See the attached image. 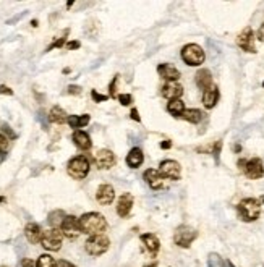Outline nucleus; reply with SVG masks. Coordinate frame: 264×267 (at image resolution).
Listing matches in <instances>:
<instances>
[{
	"mask_svg": "<svg viewBox=\"0 0 264 267\" xmlns=\"http://www.w3.org/2000/svg\"><path fill=\"white\" fill-rule=\"evenodd\" d=\"M42 233H44L42 232V228L34 222H30L25 227V236H26V240L31 243V245H37V243H41Z\"/></svg>",
	"mask_w": 264,
	"mask_h": 267,
	"instance_id": "18",
	"label": "nucleus"
},
{
	"mask_svg": "<svg viewBox=\"0 0 264 267\" xmlns=\"http://www.w3.org/2000/svg\"><path fill=\"white\" fill-rule=\"evenodd\" d=\"M157 73H159V76L167 83L179 81L180 78V71L177 70V67L172 65V63H161V65L157 67Z\"/></svg>",
	"mask_w": 264,
	"mask_h": 267,
	"instance_id": "14",
	"label": "nucleus"
},
{
	"mask_svg": "<svg viewBox=\"0 0 264 267\" xmlns=\"http://www.w3.org/2000/svg\"><path fill=\"white\" fill-rule=\"evenodd\" d=\"M217 100H219V87L217 86H211L208 91L203 92V104L206 109H214Z\"/></svg>",
	"mask_w": 264,
	"mask_h": 267,
	"instance_id": "23",
	"label": "nucleus"
},
{
	"mask_svg": "<svg viewBox=\"0 0 264 267\" xmlns=\"http://www.w3.org/2000/svg\"><path fill=\"white\" fill-rule=\"evenodd\" d=\"M208 267H225V262L217 252H211L208 256Z\"/></svg>",
	"mask_w": 264,
	"mask_h": 267,
	"instance_id": "30",
	"label": "nucleus"
},
{
	"mask_svg": "<svg viewBox=\"0 0 264 267\" xmlns=\"http://www.w3.org/2000/svg\"><path fill=\"white\" fill-rule=\"evenodd\" d=\"M60 230L64 233V236H66L68 240H75V238H78L83 233L80 227V218H76L75 216H66Z\"/></svg>",
	"mask_w": 264,
	"mask_h": 267,
	"instance_id": "9",
	"label": "nucleus"
},
{
	"mask_svg": "<svg viewBox=\"0 0 264 267\" xmlns=\"http://www.w3.org/2000/svg\"><path fill=\"white\" fill-rule=\"evenodd\" d=\"M117 99H118V102L122 105H130L133 102V97H132V94H118L117 96Z\"/></svg>",
	"mask_w": 264,
	"mask_h": 267,
	"instance_id": "31",
	"label": "nucleus"
},
{
	"mask_svg": "<svg viewBox=\"0 0 264 267\" xmlns=\"http://www.w3.org/2000/svg\"><path fill=\"white\" fill-rule=\"evenodd\" d=\"M89 168L91 165H89V160L86 159V155H76V157L71 159L68 165H66V172L75 180H83L88 177Z\"/></svg>",
	"mask_w": 264,
	"mask_h": 267,
	"instance_id": "4",
	"label": "nucleus"
},
{
	"mask_svg": "<svg viewBox=\"0 0 264 267\" xmlns=\"http://www.w3.org/2000/svg\"><path fill=\"white\" fill-rule=\"evenodd\" d=\"M68 94H75V96H78V94H81V87L80 86H68Z\"/></svg>",
	"mask_w": 264,
	"mask_h": 267,
	"instance_id": "37",
	"label": "nucleus"
},
{
	"mask_svg": "<svg viewBox=\"0 0 264 267\" xmlns=\"http://www.w3.org/2000/svg\"><path fill=\"white\" fill-rule=\"evenodd\" d=\"M62 241H64V233L60 228H50L42 233L41 245L47 251H59L62 248Z\"/></svg>",
	"mask_w": 264,
	"mask_h": 267,
	"instance_id": "7",
	"label": "nucleus"
},
{
	"mask_svg": "<svg viewBox=\"0 0 264 267\" xmlns=\"http://www.w3.org/2000/svg\"><path fill=\"white\" fill-rule=\"evenodd\" d=\"M80 227H81V232L89 236L100 235V233L107 228V220H105V217L99 212H88L80 217Z\"/></svg>",
	"mask_w": 264,
	"mask_h": 267,
	"instance_id": "1",
	"label": "nucleus"
},
{
	"mask_svg": "<svg viewBox=\"0 0 264 267\" xmlns=\"http://www.w3.org/2000/svg\"><path fill=\"white\" fill-rule=\"evenodd\" d=\"M89 120H91V117L88 114H84V115H68V123L71 128H75V131L78 130V128H83V126H86L89 123Z\"/></svg>",
	"mask_w": 264,
	"mask_h": 267,
	"instance_id": "25",
	"label": "nucleus"
},
{
	"mask_svg": "<svg viewBox=\"0 0 264 267\" xmlns=\"http://www.w3.org/2000/svg\"><path fill=\"white\" fill-rule=\"evenodd\" d=\"M65 212L64 211H52L50 214H49V217H47V222H49V225L52 227V228H60L62 227V223H64V220H65Z\"/></svg>",
	"mask_w": 264,
	"mask_h": 267,
	"instance_id": "27",
	"label": "nucleus"
},
{
	"mask_svg": "<svg viewBox=\"0 0 264 267\" xmlns=\"http://www.w3.org/2000/svg\"><path fill=\"white\" fill-rule=\"evenodd\" d=\"M81 44L78 41H71V42H66V49L68 50H73V49H80Z\"/></svg>",
	"mask_w": 264,
	"mask_h": 267,
	"instance_id": "39",
	"label": "nucleus"
},
{
	"mask_svg": "<svg viewBox=\"0 0 264 267\" xmlns=\"http://www.w3.org/2000/svg\"><path fill=\"white\" fill-rule=\"evenodd\" d=\"M143 178H145V182L151 189H161L164 186V177H162L159 170L156 168H148L146 172L143 173Z\"/></svg>",
	"mask_w": 264,
	"mask_h": 267,
	"instance_id": "13",
	"label": "nucleus"
},
{
	"mask_svg": "<svg viewBox=\"0 0 264 267\" xmlns=\"http://www.w3.org/2000/svg\"><path fill=\"white\" fill-rule=\"evenodd\" d=\"M5 202V196H0V204Z\"/></svg>",
	"mask_w": 264,
	"mask_h": 267,
	"instance_id": "46",
	"label": "nucleus"
},
{
	"mask_svg": "<svg viewBox=\"0 0 264 267\" xmlns=\"http://www.w3.org/2000/svg\"><path fill=\"white\" fill-rule=\"evenodd\" d=\"M185 104L182 99H175V100H169V104H167V112H169L170 115L174 117H182L185 112Z\"/></svg>",
	"mask_w": 264,
	"mask_h": 267,
	"instance_id": "26",
	"label": "nucleus"
},
{
	"mask_svg": "<svg viewBox=\"0 0 264 267\" xmlns=\"http://www.w3.org/2000/svg\"><path fill=\"white\" fill-rule=\"evenodd\" d=\"M256 37L259 39L261 42H264V23L259 26V29H258V34H256Z\"/></svg>",
	"mask_w": 264,
	"mask_h": 267,
	"instance_id": "42",
	"label": "nucleus"
},
{
	"mask_svg": "<svg viewBox=\"0 0 264 267\" xmlns=\"http://www.w3.org/2000/svg\"><path fill=\"white\" fill-rule=\"evenodd\" d=\"M145 267H157V262H152V264H148Z\"/></svg>",
	"mask_w": 264,
	"mask_h": 267,
	"instance_id": "45",
	"label": "nucleus"
},
{
	"mask_svg": "<svg viewBox=\"0 0 264 267\" xmlns=\"http://www.w3.org/2000/svg\"><path fill=\"white\" fill-rule=\"evenodd\" d=\"M237 44L242 50L248 52V53H256V46H254V33L251 28H245L242 33L238 34L237 37Z\"/></svg>",
	"mask_w": 264,
	"mask_h": 267,
	"instance_id": "12",
	"label": "nucleus"
},
{
	"mask_svg": "<svg viewBox=\"0 0 264 267\" xmlns=\"http://www.w3.org/2000/svg\"><path fill=\"white\" fill-rule=\"evenodd\" d=\"M182 94H183V86L179 84L177 81H172V83H165L162 86V96L169 100H175V99H180Z\"/></svg>",
	"mask_w": 264,
	"mask_h": 267,
	"instance_id": "16",
	"label": "nucleus"
},
{
	"mask_svg": "<svg viewBox=\"0 0 264 267\" xmlns=\"http://www.w3.org/2000/svg\"><path fill=\"white\" fill-rule=\"evenodd\" d=\"M227 267H235V266L232 264V262H230V261H229V262H227Z\"/></svg>",
	"mask_w": 264,
	"mask_h": 267,
	"instance_id": "47",
	"label": "nucleus"
},
{
	"mask_svg": "<svg viewBox=\"0 0 264 267\" xmlns=\"http://www.w3.org/2000/svg\"><path fill=\"white\" fill-rule=\"evenodd\" d=\"M237 212L240 220L254 222L256 218H259V214H261V204H259L258 199L247 198L243 201H240V204L237 206Z\"/></svg>",
	"mask_w": 264,
	"mask_h": 267,
	"instance_id": "2",
	"label": "nucleus"
},
{
	"mask_svg": "<svg viewBox=\"0 0 264 267\" xmlns=\"http://www.w3.org/2000/svg\"><path fill=\"white\" fill-rule=\"evenodd\" d=\"M130 115H132V118L135 120V121H140V120H141V118H140V114H138L136 109H132V114H130Z\"/></svg>",
	"mask_w": 264,
	"mask_h": 267,
	"instance_id": "43",
	"label": "nucleus"
},
{
	"mask_svg": "<svg viewBox=\"0 0 264 267\" xmlns=\"http://www.w3.org/2000/svg\"><path fill=\"white\" fill-rule=\"evenodd\" d=\"M263 86H264V83H263Z\"/></svg>",
	"mask_w": 264,
	"mask_h": 267,
	"instance_id": "50",
	"label": "nucleus"
},
{
	"mask_svg": "<svg viewBox=\"0 0 264 267\" xmlns=\"http://www.w3.org/2000/svg\"><path fill=\"white\" fill-rule=\"evenodd\" d=\"M115 162H117V157H115V154L109 149H99L98 152L94 154V164L99 170L112 168Z\"/></svg>",
	"mask_w": 264,
	"mask_h": 267,
	"instance_id": "10",
	"label": "nucleus"
},
{
	"mask_svg": "<svg viewBox=\"0 0 264 267\" xmlns=\"http://www.w3.org/2000/svg\"><path fill=\"white\" fill-rule=\"evenodd\" d=\"M133 194L132 193H123L122 196L118 198V201H117V214L120 217H127L130 211H132V207H133Z\"/></svg>",
	"mask_w": 264,
	"mask_h": 267,
	"instance_id": "17",
	"label": "nucleus"
},
{
	"mask_svg": "<svg viewBox=\"0 0 264 267\" xmlns=\"http://www.w3.org/2000/svg\"><path fill=\"white\" fill-rule=\"evenodd\" d=\"M109 246H110V240L104 235V233H100V235H93L88 238V241H86V245H84V250L89 256L96 257V256L104 254V252L109 250Z\"/></svg>",
	"mask_w": 264,
	"mask_h": 267,
	"instance_id": "6",
	"label": "nucleus"
},
{
	"mask_svg": "<svg viewBox=\"0 0 264 267\" xmlns=\"http://www.w3.org/2000/svg\"><path fill=\"white\" fill-rule=\"evenodd\" d=\"M64 44H65V37H60V39H57V41H54V42L50 44L49 47H47V52H49V50H52V49H55V47H62V46H64Z\"/></svg>",
	"mask_w": 264,
	"mask_h": 267,
	"instance_id": "35",
	"label": "nucleus"
},
{
	"mask_svg": "<svg viewBox=\"0 0 264 267\" xmlns=\"http://www.w3.org/2000/svg\"><path fill=\"white\" fill-rule=\"evenodd\" d=\"M0 94H7V96H12L13 94V91L10 89L8 86H0Z\"/></svg>",
	"mask_w": 264,
	"mask_h": 267,
	"instance_id": "40",
	"label": "nucleus"
},
{
	"mask_svg": "<svg viewBox=\"0 0 264 267\" xmlns=\"http://www.w3.org/2000/svg\"><path fill=\"white\" fill-rule=\"evenodd\" d=\"M57 261L50 254H41L39 259L36 261V267H55Z\"/></svg>",
	"mask_w": 264,
	"mask_h": 267,
	"instance_id": "29",
	"label": "nucleus"
},
{
	"mask_svg": "<svg viewBox=\"0 0 264 267\" xmlns=\"http://www.w3.org/2000/svg\"><path fill=\"white\" fill-rule=\"evenodd\" d=\"M198 232L190 225H180L174 233V243L180 248H190L191 243L196 240Z\"/></svg>",
	"mask_w": 264,
	"mask_h": 267,
	"instance_id": "8",
	"label": "nucleus"
},
{
	"mask_svg": "<svg viewBox=\"0 0 264 267\" xmlns=\"http://www.w3.org/2000/svg\"><path fill=\"white\" fill-rule=\"evenodd\" d=\"M238 167L248 178H251V180H259L264 177V164L259 157H253L249 160L240 159Z\"/></svg>",
	"mask_w": 264,
	"mask_h": 267,
	"instance_id": "5",
	"label": "nucleus"
},
{
	"mask_svg": "<svg viewBox=\"0 0 264 267\" xmlns=\"http://www.w3.org/2000/svg\"><path fill=\"white\" fill-rule=\"evenodd\" d=\"M0 267H5V266H0Z\"/></svg>",
	"mask_w": 264,
	"mask_h": 267,
	"instance_id": "49",
	"label": "nucleus"
},
{
	"mask_svg": "<svg viewBox=\"0 0 264 267\" xmlns=\"http://www.w3.org/2000/svg\"><path fill=\"white\" fill-rule=\"evenodd\" d=\"M8 148V138L5 134H0V152H5Z\"/></svg>",
	"mask_w": 264,
	"mask_h": 267,
	"instance_id": "34",
	"label": "nucleus"
},
{
	"mask_svg": "<svg viewBox=\"0 0 264 267\" xmlns=\"http://www.w3.org/2000/svg\"><path fill=\"white\" fill-rule=\"evenodd\" d=\"M220 149H222V141H217V143L214 144V150H213V154H214V159H215V162L219 164V155H220Z\"/></svg>",
	"mask_w": 264,
	"mask_h": 267,
	"instance_id": "33",
	"label": "nucleus"
},
{
	"mask_svg": "<svg viewBox=\"0 0 264 267\" xmlns=\"http://www.w3.org/2000/svg\"><path fill=\"white\" fill-rule=\"evenodd\" d=\"M49 121L55 125H64L68 121V115H66V112L62 109V107L54 105L49 112Z\"/></svg>",
	"mask_w": 264,
	"mask_h": 267,
	"instance_id": "24",
	"label": "nucleus"
},
{
	"mask_svg": "<svg viewBox=\"0 0 264 267\" xmlns=\"http://www.w3.org/2000/svg\"><path fill=\"white\" fill-rule=\"evenodd\" d=\"M96 199H98V202L102 204V206H109V204L115 199L114 186H110V184H107V183L100 184V186L98 188V193H96Z\"/></svg>",
	"mask_w": 264,
	"mask_h": 267,
	"instance_id": "15",
	"label": "nucleus"
},
{
	"mask_svg": "<svg viewBox=\"0 0 264 267\" xmlns=\"http://www.w3.org/2000/svg\"><path fill=\"white\" fill-rule=\"evenodd\" d=\"M21 266L23 267H36V262L33 259H23L21 261Z\"/></svg>",
	"mask_w": 264,
	"mask_h": 267,
	"instance_id": "41",
	"label": "nucleus"
},
{
	"mask_svg": "<svg viewBox=\"0 0 264 267\" xmlns=\"http://www.w3.org/2000/svg\"><path fill=\"white\" fill-rule=\"evenodd\" d=\"M71 139H73L76 148L81 149V150H89L91 146H93V141H91L89 134L83 130H76L73 136H71Z\"/></svg>",
	"mask_w": 264,
	"mask_h": 267,
	"instance_id": "20",
	"label": "nucleus"
},
{
	"mask_svg": "<svg viewBox=\"0 0 264 267\" xmlns=\"http://www.w3.org/2000/svg\"><path fill=\"white\" fill-rule=\"evenodd\" d=\"M263 202H264V196H263Z\"/></svg>",
	"mask_w": 264,
	"mask_h": 267,
	"instance_id": "48",
	"label": "nucleus"
},
{
	"mask_svg": "<svg viewBox=\"0 0 264 267\" xmlns=\"http://www.w3.org/2000/svg\"><path fill=\"white\" fill-rule=\"evenodd\" d=\"M161 148H162V149H170V148H172V143H170V141H162V143H161Z\"/></svg>",
	"mask_w": 264,
	"mask_h": 267,
	"instance_id": "44",
	"label": "nucleus"
},
{
	"mask_svg": "<svg viewBox=\"0 0 264 267\" xmlns=\"http://www.w3.org/2000/svg\"><path fill=\"white\" fill-rule=\"evenodd\" d=\"M55 267H76V266H73L71 262L65 261V259H60V261H57V266Z\"/></svg>",
	"mask_w": 264,
	"mask_h": 267,
	"instance_id": "38",
	"label": "nucleus"
},
{
	"mask_svg": "<svg viewBox=\"0 0 264 267\" xmlns=\"http://www.w3.org/2000/svg\"><path fill=\"white\" fill-rule=\"evenodd\" d=\"M91 97H93V99H94L96 102H104V100H107V99H109V96L99 94V92L96 91V89H93V91H91Z\"/></svg>",
	"mask_w": 264,
	"mask_h": 267,
	"instance_id": "32",
	"label": "nucleus"
},
{
	"mask_svg": "<svg viewBox=\"0 0 264 267\" xmlns=\"http://www.w3.org/2000/svg\"><path fill=\"white\" fill-rule=\"evenodd\" d=\"M195 83H196V86L203 91H208L211 86H214L213 75H211V71L208 68H201V70H198V73H196V76H195Z\"/></svg>",
	"mask_w": 264,
	"mask_h": 267,
	"instance_id": "19",
	"label": "nucleus"
},
{
	"mask_svg": "<svg viewBox=\"0 0 264 267\" xmlns=\"http://www.w3.org/2000/svg\"><path fill=\"white\" fill-rule=\"evenodd\" d=\"M206 53L203 50V47H199L198 44H186L182 49V60L190 67H199L204 63Z\"/></svg>",
	"mask_w": 264,
	"mask_h": 267,
	"instance_id": "3",
	"label": "nucleus"
},
{
	"mask_svg": "<svg viewBox=\"0 0 264 267\" xmlns=\"http://www.w3.org/2000/svg\"><path fill=\"white\" fill-rule=\"evenodd\" d=\"M180 118H183L186 121H190V123H199L201 120H203V112L198 110V109H188V110H185L183 112V115L180 117Z\"/></svg>",
	"mask_w": 264,
	"mask_h": 267,
	"instance_id": "28",
	"label": "nucleus"
},
{
	"mask_svg": "<svg viewBox=\"0 0 264 267\" xmlns=\"http://www.w3.org/2000/svg\"><path fill=\"white\" fill-rule=\"evenodd\" d=\"M145 162V154L140 148H133L127 155V165L130 168H138Z\"/></svg>",
	"mask_w": 264,
	"mask_h": 267,
	"instance_id": "22",
	"label": "nucleus"
},
{
	"mask_svg": "<svg viewBox=\"0 0 264 267\" xmlns=\"http://www.w3.org/2000/svg\"><path fill=\"white\" fill-rule=\"evenodd\" d=\"M141 243L145 245L146 251L149 252L151 256H154L161 248L159 238H157V235H154V233H145V235H141Z\"/></svg>",
	"mask_w": 264,
	"mask_h": 267,
	"instance_id": "21",
	"label": "nucleus"
},
{
	"mask_svg": "<svg viewBox=\"0 0 264 267\" xmlns=\"http://www.w3.org/2000/svg\"><path fill=\"white\" fill-rule=\"evenodd\" d=\"M159 173L162 175L164 178H169V180H180V175H182V167L177 160H172V159H167V160H162L161 165H159Z\"/></svg>",
	"mask_w": 264,
	"mask_h": 267,
	"instance_id": "11",
	"label": "nucleus"
},
{
	"mask_svg": "<svg viewBox=\"0 0 264 267\" xmlns=\"http://www.w3.org/2000/svg\"><path fill=\"white\" fill-rule=\"evenodd\" d=\"M117 81H118V76H115L114 81L110 83V86H109V94H110V97H117V96H115V86H117Z\"/></svg>",
	"mask_w": 264,
	"mask_h": 267,
	"instance_id": "36",
	"label": "nucleus"
}]
</instances>
